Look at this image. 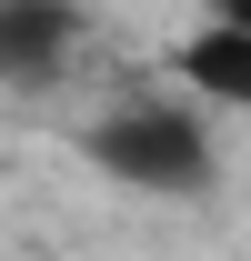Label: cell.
<instances>
[{"instance_id":"1","label":"cell","mask_w":251,"mask_h":261,"mask_svg":"<svg viewBox=\"0 0 251 261\" xmlns=\"http://www.w3.org/2000/svg\"><path fill=\"white\" fill-rule=\"evenodd\" d=\"M81 161L131 201H211L221 181V141L201 100H111L81 130Z\"/></svg>"},{"instance_id":"2","label":"cell","mask_w":251,"mask_h":261,"mask_svg":"<svg viewBox=\"0 0 251 261\" xmlns=\"http://www.w3.org/2000/svg\"><path fill=\"white\" fill-rule=\"evenodd\" d=\"M81 0H0V91H61L81 61Z\"/></svg>"},{"instance_id":"3","label":"cell","mask_w":251,"mask_h":261,"mask_svg":"<svg viewBox=\"0 0 251 261\" xmlns=\"http://www.w3.org/2000/svg\"><path fill=\"white\" fill-rule=\"evenodd\" d=\"M171 81H181V100H201V111H251V31L191 20V31L171 40Z\"/></svg>"},{"instance_id":"4","label":"cell","mask_w":251,"mask_h":261,"mask_svg":"<svg viewBox=\"0 0 251 261\" xmlns=\"http://www.w3.org/2000/svg\"><path fill=\"white\" fill-rule=\"evenodd\" d=\"M201 20H231V31H251V0H201Z\"/></svg>"}]
</instances>
